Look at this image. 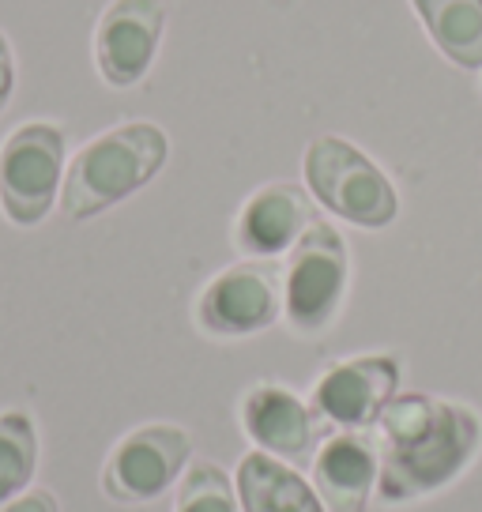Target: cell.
Here are the masks:
<instances>
[{
  "instance_id": "30bf717a",
  "label": "cell",
  "mask_w": 482,
  "mask_h": 512,
  "mask_svg": "<svg viewBox=\"0 0 482 512\" xmlns=\"http://www.w3.org/2000/svg\"><path fill=\"white\" fill-rule=\"evenodd\" d=\"M241 430L249 445L287 464H306L317 448L321 418L313 415L309 400L279 381H257L238 407Z\"/></svg>"
},
{
  "instance_id": "ba28073f",
  "label": "cell",
  "mask_w": 482,
  "mask_h": 512,
  "mask_svg": "<svg viewBox=\"0 0 482 512\" xmlns=\"http://www.w3.org/2000/svg\"><path fill=\"white\" fill-rule=\"evenodd\" d=\"M396 392L400 362L392 354H354L317 377L309 407L336 430H373Z\"/></svg>"
},
{
  "instance_id": "7a4b0ae2",
  "label": "cell",
  "mask_w": 482,
  "mask_h": 512,
  "mask_svg": "<svg viewBox=\"0 0 482 512\" xmlns=\"http://www.w3.org/2000/svg\"><path fill=\"white\" fill-rule=\"evenodd\" d=\"M170 159V140L151 121H125L83 144L65 170L61 185V211L72 223H87L113 204L129 200L159 177Z\"/></svg>"
},
{
  "instance_id": "2e32d148",
  "label": "cell",
  "mask_w": 482,
  "mask_h": 512,
  "mask_svg": "<svg viewBox=\"0 0 482 512\" xmlns=\"http://www.w3.org/2000/svg\"><path fill=\"white\" fill-rule=\"evenodd\" d=\"M174 512H241L230 471L211 460L189 464L177 482Z\"/></svg>"
},
{
  "instance_id": "7c38bea8",
  "label": "cell",
  "mask_w": 482,
  "mask_h": 512,
  "mask_svg": "<svg viewBox=\"0 0 482 512\" xmlns=\"http://www.w3.org/2000/svg\"><path fill=\"white\" fill-rule=\"evenodd\" d=\"M381 456L370 430H339L313 452V490L328 512H366L377 494Z\"/></svg>"
},
{
  "instance_id": "9a60e30c",
  "label": "cell",
  "mask_w": 482,
  "mask_h": 512,
  "mask_svg": "<svg viewBox=\"0 0 482 512\" xmlns=\"http://www.w3.org/2000/svg\"><path fill=\"white\" fill-rule=\"evenodd\" d=\"M38 456H42V441H38V422L31 411L23 407L0 411V505L31 490L38 475Z\"/></svg>"
},
{
  "instance_id": "ac0fdd59",
  "label": "cell",
  "mask_w": 482,
  "mask_h": 512,
  "mask_svg": "<svg viewBox=\"0 0 482 512\" xmlns=\"http://www.w3.org/2000/svg\"><path fill=\"white\" fill-rule=\"evenodd\" d=\"M12 91H16V53H12L8 34L0 31V110L8 106Z\"/></svg>"
},
{
  "instance_id": "4fadbf2b",
  "label": "cell",
  "mask_w": 482,
  "mask_h": 512,
  "mask_svg": "<svg viewBox=\"0 0 482 512\" xmlns=\"http://www.w3.org/2000/svg\"><path fill=\"white\" fill-rule=\"evenodd\" d=\"M241 512H328L317 497L313 482L302 479L287 460H275L268 452H245L234 471Z\"/></svg>"
},
{
  "instance_id": "3957f363",
  "label": "cell",
  "mask_w": 482,
  "mask_h": 512,
  "mask_svg": "<svg viewBox=\"0 0 482 512\" xmlns=\"http://www.w3.org/2000/svg\"><path fill=\"white\" fill-rule=\"evenodd\" d=\"M309 196L336 219L362 230H385L400 215V192L377 162L343 136H317L302 155Z\"/></svg>"
},
{
  "instance_id": "8992f818",
  "label": "cell",
  "mask_w": 482,
  "mask_h": 512,
  "mask_svg": "<svg viewBox=\"0 0 482 512\" xmlns=\"http://www.w3.org/2000/svg\"><path fill=\"white\" fill-rule=\"evenodd\" d=\"M193 464V437L174 422H147L129 430L102 464V494L113 505H151Z\"/></svg>"
},
{
  "instance_id": "9c48e42d",
  "label": "cell",
  "mask_w": 482,
  "mask_h": 512,
  "mask_svg": "<svg viewBox=\"0 0 482 512\" xmlns=\"http://www.w3.org/2000/svg\"><path fill=\"white\" fill-rule=\"evenodd\" d=\"M166 31L162 0H110L95 27L98 76L110 87H136L151 72Z\"/></svg>"
},
{
  "instance_id": "8fae6325",
  "label": "cell",
  "mask_w": 482,
  "mask_h": 512,
  "mask_svg": "<svg viewBox=\"0 0 482 512\" xmlns=\"http://www.w3.org/2000/svg\"><path fill=\"white\" fill-rule=\"evenodd\" d=\"M317 219L313 196L302 185L290 181H272L260 185L234 219V245L245 256H283L294 249V241L309 230Z\"/></svg>"
},
{
  "instance_id": "277c9868",
  "label": "cell",
  "mask_w": 482,
  "mask_h": 512,
  "mask_svg": "<svg viewBox=\"0 0 482 512\" xmlns=\"http://www.w3.org/2000/svg\"><path fill=\"white\" fill-rule=\"evenodd\" d=\"M351 283L347 241L328 219H313L309 230L294 241L283 264V317L294 332L317 336L343 309Z\"/></svg>"
},
{
  "instance_id": "5bb4252c",
  "label": "cell",
  "mask_w": 482,
  "mask_h": 512,
  "mask_svg": "<svg viewBox=\"0 0 482 512\" xmlns=\"http://www.w3.org/2000/svg\"><path fill=\"white\" fill-rule=\"evenodd\" d=\"M430 42L464 72L482 68V0H411Z\"/></svg>"
},
{
  "instance_id": "6da1fadb",
  "label": "cell",
  "mask_w": 482,
  "mask_h": 512,
  "mask_svg": "<svg viewBox=\"0 0 482 512\" xmlns=\"http://www.w3.org/2000/svg\"><path fill=\"white\" fill-rule=\"evenodd\" d=\"M377 501L411 505L445 490L475 464L482 448V418L456 400L430 392H396L377 426Z\"/></svg>"
},
{
  "instance_id": "e0dca14e",
  "label": "cell",
  "mask_w": 482,
  "mask_h": 512,
  "mask_svg": "<svg viewBox=\"0 0 482 512\" xmlns=\"http://www.w3.org/2000/svg\"><path fill=\"white\" fill-rule=\"evenodd\" d=\"M0 512H61V501L46 486H34V490H23L19 497H12L8 505H0Z\"/></svg>"
},
{
  "instance_id": "52a82bcc",
  "label": "cell",
  "mask_w": 482,
  "mask_h": 512,
  "mask_svg": "<svg viewBox=\"0 0 482 512\" xmlns=\"http://www.w3.org/2000/svg\"><path fill=\"white\" fill-rule=\"evenodd\" d=\"M283 317V264L279 256H245L211 279L196 298L200 332L219 339L257 336Z\"/></svg>"
},
{
  "instance_id": "5b68a950",
  "label": "cell",
  "mask_w": 482,
  "mask_h": 512,
  "mask_svg": "<svg viewBox=\"0 0 482 512\" xmlns=\"http://www.w3.org/2000/svg\"><path fill=\"white\" fill-rule=\"evenodd\" d=\"M65 128L27 121L0 144V211L12 226H38L65 185Z\"/></svg>"
}]
</instances>
